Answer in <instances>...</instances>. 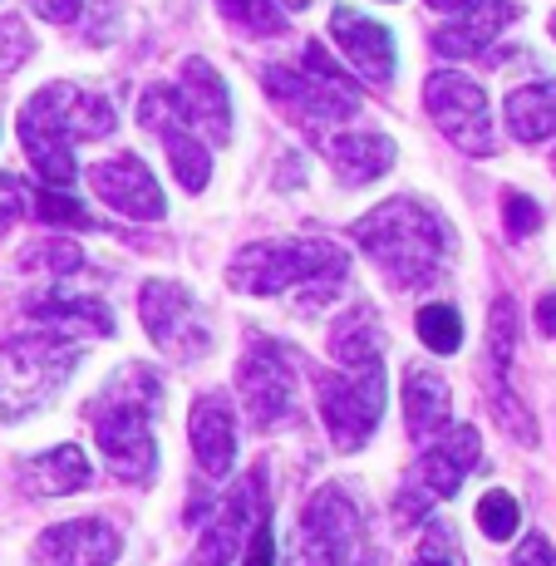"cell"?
Segmentation results:
<instances>
[{
    "label": "cell",
    "mask_w": 556,
    "mask_h": 566,
    "mask_svg": "<svg viewBox=\"0 0 556 566\" xmlns=\"http://www.w3.org/2000/svg\"><path fill=\"white\" fill-rule=\"evenodd\" d=\"M90 188L124 217H138V222H158L162 217V188L158 178L148 172V163L138 154H124V158H108V163H94L90 168Z\"/></svg>",
    "instance_id": "obj_14"
},
{
    "label": "cell",
    "mask_w": 556,
    "mask_h": 566,
    "mask_svg": "<svg viewBox=\"0 0 556 566\" xmlns=\"http://www.w3.org/2000/svg\"><path fill=\"white\" fill-rule=\"evenodd\" d=\"M433 10H458V6H468V0H429Z\"/></svg>",
    "instance_id": "obj_41"
},
{
    "label": "cell",
    "mask_w": 556,
    "mask_h": 566,
    "mask_svg": "<svg viewBox=\"0 0 556 566\" xmlns=\"http://www.w3.org/2000/svg\"><path fill=\"white\" fill-rule=\"evenodd\" d=\"M507 128L517 144H542L556 134V80L522 84L507 94Z\"/></svg>",
    "instance_id": "obj_26"
},
{
    "label": "cell",
    "mask_w": 556,
    "mask_h": 566,
    "mask_svg": "<svg viewBox=\"0 0 556 566\" xmlns=\"http://www.w3.org/2000/svg\"><path fill=\"white\" fill-rule=\"evenodd\" d=\"M74 365H80V350L64 335H54V331L10 335L0 345V419L35 413L74 375Z\"/></svg>",
    "instance_id": "obj_5"
},
{
    "label": "cell",
    "mask_w": 556,
    "mask_h": 566,
    "mask_svg": "<svg viewBox=\"0 0 556 566\" xmlns=\"http://www.w3.org/2000/svg\"><path fill=\"white\" fill-rule=\"evenodd\" d=\"M30 315H35L45 331L64 335V340H80V335H114V315L99 296H84L74 286H50L40 301H30Z\"/></svg>",
    "instance_id": "obj_21"
},
{
    "label": "cell",
    "mask_w": 556,
    "mask_h": 566,
    "mask_svg": "<svg viewBox=\"0 0 556 566\" xmlns=\"http://www.w3.org/2000/svg\"><path fill=\"white\" fill-rule=\"evenodd\" d=\"M30 50H35V40L25 35V25H20L15 15H6V20H0V74L20 70V64L30 60Z\"/></svg>",
    "instance_id": "obj_32"
},
{
    "label": "cell",
    "mask_w": 556,
    "mask_h": 566,
    "mask_svg": "<svg viewBox=\"0 0 556 566\" xmlns=\"http://www.w3.org/2000/svg\"><path fill=\"white\" fill-rule=\"evenodd\" d=\"M315 405H321V419L331 429L335 449L355 453L385 413V360L350 365L345 375H331V369L315 375Z\"/></svg>",
    "instance_id": "obj_8"
},
{
    "label": "cell",
    "mask_w": 556,
    "mask_h": 566,
    "mask_svg": "<svg viewBox=\"0 0 556 566\" xmlns=\"http://www.w3.org/2000/svg\"><path fill=\"white\" fill-rule=\"evenodd\" d=\"M192 453L207 478H227L237 468V419L227 395H202L192 405Z\"/></svg>",
    "instance_id": "obj_22"
},
{
    "label": "cell",
    "mask_w": 556,
    "mask_h": 566,
    "mask_svg": "<svg viewBox=\"0 0 556 566\" xmlns=\"http://www.w3.org/2000/svg\"><path fill=\"white\" fill-rule=\"evenodd\" d=\"M449 385L429 369H409L405 375V423H409V439H439L443 423H449Z\"/></svg>",
    "instance_id": "obj_25"
},
{
    "label": "cell",
    "mask_w": 556,
    "mask_h": 566,
    "mask_svg": "<svg viewBox=\"0 0 556 566\" xmlns=\"http://www.w3.org/2000/svg\"><path fill=\"white\" fill-rule=\"evenodd\" d=\"M20 217H25V188H20V178L0 172V232H10Z\"/></svg>",
    "instance_id": "obj_36"
},
{
    "label": "cell",
    "mask_w": 556,
    "mask_h": 566,
    "mask_svg": "<svg viewBox=\"0 0 556 566\" xmlns=\"http://www.w3.org/2000/svg\"><path fill=\"white\" fill-rule=\"evenodd\" d=\"M512 566H556V552H552V542L542 537V532H532L527 542L517 547V557H512Z\"/></svg>",
    "instance_id": "obj_37"
},
{
    "label": "cell",
    "mask_w": 556,
    "mask_h": 566,
    "mask_svg": "<svg viewBox=\"0 0 556 566\" xmlns=\"http://www.w3.org/2000/svg\"><path fill=\"white\" fill-rule=\"evenodd\" d=\"M172 94H178L182 114L192 118V128H198V134L207 128V138H212V144H227V138H232V99H227L222 74H217L207 60H188V64H182V84Z\"/></svg>",
    "instance_id": "obj_19"
},
{
    "label": "cell",
    "mask_w": 556,
    "mask_h": 566,
    "mask_svg": "<svg viewBox=\"0 0 556 566\" xmlns=\"http://www.w3.org/2000/svg\"><path fill=\"white\" fill-rule=\"evenodd\" d=\"M54 266V271H84V252L70 242H45V247H30L25 252V266Z\"/></svg>",
    "instance_id": "obj_34"
},
{
    "label": "cell",
    "mask_w": 556,
    "mask_h": 566,
    "mask_svg": "<svg viewBox=\"0 0 556 566\" xmlns=\"http://www.w3.org/2000/svg\"><path fill=\"white\" fill-rule=\"evenodd\" d=\"M118 562V532L108 522H60L40 537L35 566H114Z\"/></svg>",
    "instance_id": "obj_17"
},
{
    "label": "cell",
    "mask_w": 556,
    "mask_h": 566,
    "mask_svg": "<svg viewBox=\"0 0 556 566\" xmlns=\"http://www.w3.org/2000/svg\"><path fill=\"white\" fill-rule=\"evenodd\" d=\"M517 522H522V507L512 493H487L483 503H478V527L493 542H507L512 532H517Z\"/></svg>",
    "instance_id": "obj_31"
},
{
    "label": "cell",
    "mask_w": 556,
    "mask_h": 566,
    "mask_svg": "<svg viewBox=\"0 0 556 566\" xmlns=\"http://www.w3.org/2000/svg\"><path fill=\"white\" fill-rule=\"evenodd\" d=\"M281 6H291V10H305V6H311V0H281Z\"/></svg>",
    "instance_id": "obj_42"
},
{
    "label": "cell",
    "mask_w": 556,
    "mask_h": 566,
    "mask_svg": "<svg viewBox=\"0 0 556 566\" xmlns=\"http://www.w3.org/2000/svg\"><path fill=\"white\" fill-rule=\"evenodd\" d=\"M355 242L405 291L429 286L433 276H443V266H449V256H453V237H449V227H443V217L429 212L419 198L379 202L375 212L355 222Z\"/></svg>",
    "instance_id": "obj_2"
},
{
    "label": "cell",
    "mask_w": 556,
    "mask_h": 566,
    "mask_svg": "<svg viewBox=\"0 0 556 566\" xmlns=\"http://www.w3.org/2000/svg\"><path fill=\"white\" fill-rule=\"evenodd\" d=\"M331 35H335V45L345 50V60H350L369 84H389V80H395L399 50H395V35H389L379 20H365L350 6H335Z\"/></svg>",
    "instance_id": "obj_15"
},
{
    "label": "cell",
    "mask_w": 556,
    "mask_h": 566,
    "mask_svg": "<svg viewBox=\"0 0 556 566\" xmlns=\"http://www.w3.org/2000/svg\"><path fill=\"white\" fill-rule=\"evenodd\" d=\"M552 35H556V15H552Z\"/></svg>",
    "instance_id": "obj_43"
},
{
    "label": "cell",
    "mask_w": 556,
    "mask_h": 566,
    "mask_svg": "<svg viewBox=\"0 0 556 566\" xmlns=\"http://www.w3.org/2000/svg\"><path fill=\"white\" fill-rule=\"evenodd\" d=\"M242 566H276V547H271V527H261V532H256L252 557H246Z\"/></svg>",
    "instance_id": "obj_39"
},
{
    "label": "cell",
    "mask_w": 556,
    "mask_h": 566,
    "mask_svg": "<svg viewBox=\"0 0 556 566\" xmlns=\"http://www.w3.org/2000/svg\"><path fill=\"white\" fill-rule=\"evenodd\" d=\"M350 261L325 237H281L256 242L232 261V286L246 296H301V311H315V301H331L340 291Z\"/></svg>",
    "instance_id": "obj_3"
},
{
    "label": "cell",
    "mask_w": 556,
    "mask_h": 566,
    "mask_svg": "<svg viewBox=\"0 0 556 566\" xmlns=\"http://www.w3.org/2000/svg\"><path fill=\"white\" fill-rule=\"evenodd\" d=\"M237 389H242V409L256 429H271L281 413L291 409V389H296V375H291V360L281 355V345L256 340L246 350V360L237 365Z\"/></svg>",
    "instance_id": "obj_13"
},
{
    "label": "cell",
    "mask_w": 556,
    "mask_h": 566,
    "mask_svg": "<svg viewBox=\"0 0 556 566\" xmlns=\"http://www.w3.org/2000/svg\"><path fill=\"white\" fill-rule=\"evenodd\" d=\"M158 405H162V389L148 365H124V375H114L84 405L104 459L128 483H148L153 468H158V443H153V413H158Z\"/></svg>",
    "instance_id": "obj_4"
},
{
    "label": "cell",
    "mask_w": 556,
    "mask_h": 566,
    "mask_svg": "<svg viewBox=\"0 0 556 566\" xmlns=\"http://www.w3.org/2000/svg\"><path fill=\"white\" fill-rule=\"evenodd\" d=\"M423 104H429L433 124L443 128V138H453L463 154H473V158L493 154V114H487V94L478 80H468L458 70L429 74Z\"/></svg>",
    "instance_id": "obj_10"
},
{
    "label": "cell",
    "mask_w": 556,
    "mask_h": 566,
    "mask_svg": "<svg viewBox=\"0 0 556 566\" xmlns=\"http://www.w3.org/2000/svg\"><path fill=\"white\" fill-rule=\"evenodd\" d=\"M503 222H507L512 237H532L542 227V212H537V202H532L527 192H507L503 198Z\"/></svg>",
    "instance_id": "obj_33"
},
{
    "label": "cell",
    "mask_w": 556,
    "mask_h": 566,
    "mask_svg": "<svg viewBox=\"0 0 556 566\" xmlns=\"http://www.w3.org/2000/svg\"><path fill=\"white\" fill-rule=\"evenodd\" d=\"M20 483H25L35 497L80 493V488L90 483V459H84V449H74V443H60V449L40 453V459H30L20 468Z\"/></svg>",
    "instance_id": "obj_24"
},
{
    "label": "cell",
    "mask_w": 556,
    "mask_h": 566,
    "mask_svg": "<svg viewBox=\"0 0 556 566\" xmlns=\"http://www.w3.org/2000/svg\"><path fill=\"white\" fill-rule=\"evenodd\" d=\"M256 497H261V478H252L246 488H237L232 497H222V507L202 522L198 552H192L188 566H232L237 552H242V542H246V522L256 517Z\"/></svg>",
    "instance_id": "obj_16"
},
{
    "label": "cell",
    "mask_w": 556,
    "mask_h": 566,
    "mask_svg": "<svg viewBox=\"0 0 556 566\" xmlns=\"http://www.w3.org/2000/svg\"><path fill=\"white\" fill-rule=\"evenodd\" d=\"M138 311H144L153 345L162 355H172V360H198V355H207V345H212V331H207L198 301L178 281H148L144 296H138Z\"/></svg>",
    "instance_id": "obj_11"
},
{
    "label": "cell",
    "mask_w": 556,
    "mask_h": 566,
    "mask_svg": "<svg viewBox=\"0 0 556 566\" xmlns=\"http://www.w3.org/2000/svg\"><path fill=\"white\" fill-rule=\"evenodd\" d=\"M419 340L429 345L433 355H453L463 345V321H458L453 306H423L419 311Z\"/></svg>",
    "instance_id": "obj_29"
},
{
    "label": "cell",
    "mask_w": 556,
    "mask_h": 566,
    "mask_svg": "<svg viewBox=\"0 0 556 566\" xmlns=\"http://www.w3.org/2000/svg\"><path fill=\"white\" fill-rule=\"evenodd\" d=\"M395 154H399V148L389 144V138H379V134H345V138H331V168H335V178L350 182V188L385 178V172L395 168Z\"/></svg>",
    "instance_id": "obj_23"
},
{
    "label": "cell",
    "mask_w": 556,
    "mask_h": 566,
    "mask_svg": "<svg viewBox=\"0 0 556 566\" xmlns=\"http://www.w3.org/2000/svg\"><path fill=\"white\" fill-rule=\"evenodd\" d=\"M114 124H118V114L104 94H90V90H80V84L60 80V84H45V90L25 104V114H20V144H25L30 163H35V172L50 188H70V182L80 178V168H74V158H70V144L74 138L114 134Z\"/></svg>",
    "instance_id": "obj_1"
},
{
    "label": "cell",
    "mask_w": 556,
    "mask_h": 566,
    "mask_svg": "<svg viewBox=\"0 0 556 566\" xmlns=\"http://www.w3.org/2000/svg\"><path fill=\"white\" fill-rule=\"evenodd\" d=\"M512 350H517V306H512L507 296H497V306H493V321H487V365H493V409L507 419V429L517 433L522 443H532L537 433H532V419L522 413V405H512L507 399V389H512V379H507V365H512Z\"/></svg>",
    "instance_id": "obj_20"
},
{
    "label": "cell",
    "mask_w": 556,
    "mask_h": 566,
    "mask_svg": "<svg viewBox=\"0 0 556 566\" xmlns=\"http://www.w3.org/2000/svg\"><path fill=\"white\" fill-rule=\"evenodd\" d=\"M409 566H468L463 547H458V532L449 527V522H429V527H423L419 552H413Z\"/></svg>",
    "instance_id": "obj_30"
},
{
    "label": "cell",
    "mask_w": 556,
    "mask_h": 566,
    "mask_svg": "<svg viewBox=\"0 0 556 566\" xmlns=\"http://www.w3.org/2000/svg\"><path fill=\"white\" fill-rule=\"evenodd\" d=\"M217 10H222L242 35H281V30H286V15H281L276 0H217Z\"/></svg>",
    "instance_id": "obj_28"
},
{
    "label": "cell",
    "mask_w": 556,
    "mask_h": 566,
    "mask_svg": "<svg viewBox=\"0 0 556 566\" xmlns=\"http://www.w3.org/2000/svg\"><path fill=\"white\" fill-rule=\"evenodd\" d=\"M331 355L345 369H350V365H375L379 360V331H375V321H369L365 311H350L345 321H335Z\"/></svg>",
    "instance_id": "obj_27"
},
{
    "label": "cell",
    "mask_w": 556,
    "mask_h": 566,
    "mask_svg": "<svg viewBox=\"0 0 556 566\" xmlns=\"http://www.w3.org/2000/svg\"><path fill=\"white\" fill-rule=\"evenodd\" d=\"M537 325H542V335H552V340H556V296H542V306H537Z\"/></svg>",
    "instance_id": "obj_40"
},
{
    "label": "cell",
    "mask_w": 556,
    "mask_h": 566,
    "mask_svg": "<svg viewBox=\"0 0 556 566\" xmlns=\"http://www.w3.org/2000/svg\"><path fill=\"white\" fill-rule=\"evenodd\" d=\"M261 80L305 124H335V118H350L359 108V90L350 84V74H340V64L321 45H305V70L266 64Z\"/></svg>",
    "instance_id": "obj_7"
},
{
    "label": "cell",
    "mask_w": 556,
    "mask_h": 566,
    "mask_svg": "<svg viewBox=\"0 0 556 566\" xmlns=\"http://www.w3.org/2000/svg\"><path fill=\"white\" fill-rule=\"evenodd\" d=\"M30 10H35V15H45L50 25H70V20L84 10V0H30Z\"/></svg>",
    "instance_id": "obj_38"
},
{
    "label": "cell",
    "mask_w": 556,
    "mask_h": 566,
    "mask_svg": "<svg viewBox=\"0 0 556 566\" xmlns=\"http://www.w3.org/2000/svg\"><path fill=\"white\" fill-rule=\"evenodd\" d=\"M138 124H144L153 138H162V148H168V163H172V172H178L182 188L202 192L207 178H212V158H207L202 134L192 128V118L182 114L178 94L162 90V84H153V90L144 94V104H138Z\"/></svg>",
    "instance_id": "obj_12"
},
{
    "label": "cell",
    "mask_w": 556,
    "mask_h": 566,
    "mask_svg": "<svg viewBox=\"0 0 556 566\" xmlns=\"http://www.w3.org/2000/svg\"><path fill=\"white\" fill-rule=\"evenodd\" d=\"M478 453H483L478 429H468V423L443 429L439 443H433V449H423L419 463H413V478H409L405 497H399V522L423 517V513H429V503L453 497L458 488H463V478L478 468Z\"/></svg>",
    "instance_id": "obj_9"
},
{
    "label": "cell",
    "mask_w": 556,
    "mask_h": 566,
    "mask_svg": "<svg viewBox=\"0 0 556 566\" xmlns=\"http://www.w3.org/2000/svg\"><path fill=\"white\" fill-rule=\"evenodd\" d=\"M365 522L345 488H321L286 537V566H355Z\"/></svg>",
    "instance_id": "obj_6"
},
{
    "label": "cell",
    "mask_w": 556,
    "mask_h": 566,
    "mask_svg": "<svg viewBox=\"0 0 556 566\" xmlns=\"http://www.w3.org/2000/svg\"><path fill=\"white\" fill-rule=\"evenodd\" d=\"M522 10L512 0H468L458 6V15L433 35V50L449 54V60H468V54H483L503 35V25H512Z\"/></svg>",
    "instance_id": "obj_18"
},
{
    "label": "cell",
    "mask_w": 556,
    "mask_h": 566,
    "mask_svg": "<svg viewBox=\"0 0 556 566\" xmlns=\"http://www.w3.org/2000/svg\"><path fill=\"white\" fill-rule=\"evenodd\" d=\"M40 217H45V222H60V227H94V217L84 212L80 202L64 198V192H40Z\"/></svg>",
    "instance_id": "obj_35"
}]
</instances>
